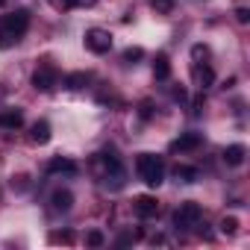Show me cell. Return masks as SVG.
Segmentation results:
<instances>
[{
  "label": "cell",
  "instance_id": "7c38bea8",
  "mask_svg": "<svg viewBox=\"0 0 250 250\" xmlns=\"http://www.w3.org/2000/svg\"><path fill=\"white\" fill-rule=\"evenodd\" d=\"M80 168H77V162H71V159H50L47 162V174H68V177H74Z\"/></svg>",
  "mask_w": 250,
  "mask_h": 250
},
{
  "label": "cell",
  "instance_id": "6da1fadb",
  "mask_svg": "<svg viewBox=\"0 0 250 250\" xmlns=\"http://www.w3.org/2000/svg\"><path fill=\"white\" fill-rule=\"evenodd\" d=\"M27 27H30V12L27 9H18V12L3 15V18H0V47L6 50V47L18 44L21 36L27 33Z\"/></svg>",
  "mask_w": 250,
  "mask_h": 250
},
{
  "label": "cell",
  "instance_id": "5b68a950",
  "mask_svg": "<svg viewBox=\"0 0 250 250\" xmlns=\"http://www.w3.org/2000/svg\"><path fill=\"white\" fill-rule=\"evenodd\" d=\"M83 42H85V47H88L91 53H97V56H103V53L112 50V33H109V30H100V27L85 30Z\"/></svg>",
  "mask_w": 250,
  "mask_h": 250
},
{
  "label": "cell",
  "instance_id": "3957f363",
  "mask_svg": "<svg viewBox=\"0 0 250 250\" xmlns=\"http://www.w3.org/2000/svg\"><path fill=\"white\" fill-rule=\"evenodd\" d=\"M97 162L103 165V183H106V186H112V188H121V186H124V180H127V171H124L121 159H118L115 153H100V156H97Z\"/></svg>",
  "mask_w": 250,
  "mask_h": 250
},
{
  "label": "cell",
  "instance_id": "5bb4252c",
  "mask_svg": "<svg viewBox=\"0 0 250 250\" xmlns=\"http://www.w3.org/2000/svg\"><path fill=\"white\" fill-rule=\"evenodd\" d=\"M50 203H53V209H56V212H68V209L74 206V194H71L68 188H59V191H53Z\"/></svg>",
  "mask_w": 250,
  "mask_h": 250
},
{
  "label": "cell",
  "instance_id": "d4e9b609",
  "mask_svg": "<svg viewBox=\"0 0 250 250\" xmlns=\"http://www.w3.org/2000/svg\"><path fill=\"white\" fill-rule=\"evenodd\" d=\"M6 3H9V0H0V9H3V6H6Z\"/></svg>",
  "mask_w": 250,
  "mask_h": 250
},
{
  "label": "cell",
  "instance_id": "8fae6325",
  "mask_svg": "<svg viewBox=\"0 0 250 250\" xmlns=\"http://www.w3.org/2000/svg\"><path fill=\"white\" fill-rule=\"evenodd\" d=\"M194 83H197L200 88H209V85H215V71H212L206 62H203V65L197 62V65H194Z\"/></svg>",
  "mask_w": 250,
  "mask_h": 250
},
{
  "label": "cell",
  "instance_id": "ffe728a7",
  "mask_svg": "<svg viewBox=\"0 0 250 250\" xmlns=\"http://www.w3.org/2000/svg\"><path fill=\"white\" fill-rule=\"evenodd\" d=\"M103 241H106V238H103V232H100V229H91V232L85 235V244H88V247H100Z\"/></svg>",
  "mask_w": 250,
  "mask_h": 250
},
{
  "label": "cell",
  "instance_id": "e0dca14e",
  "mask_svg": "<svg viewBox=\"0 0 250 250\" xmlns=\"http://www.w3.org/2000/svg\"><path fill=\"white\" fill-rule=\"evenodd\" d=\"M174 177H177L180 183H197V180H200V171H197V168H188V165H177V168H174Z\"/></svg>",
  "mask_w": 250,
  "mask_h": 250
},
{
  "label": "cell",
  "instance_id": "9c48e42d",
  "mask_svg": "<svg viewBox=\"0 0 250 250\" xmlns=\"http://www.w3.org/2000/svg\"><path fill=\"white\" fill-rule=\"evenodd\" d=\"M30 142L33 145H47L50 142V124L47 121H36L30 127Z\"/></svg>",
  "mask_w": 250,
  "mask_h": 250
},
{
  "label": "cell",
  "instance_id": "4fadbf2b",
  "mask_svg": "<svg viewBox=\"0 0 250 250\" xmlns=\"http://www.w3.org/2000/svg\"><path fill=\"white\" fill-rule=\"evenodd\" d=\"M24 124V115H21V109H9V112H3L0 115V130H18Z\"/></svg>",
  "mask_w": 250,
  "mask_h": 250
},
{
  "label": "cell",
  "instance_id": "ba28073f",
  "mask_svg": "<svg viewBox=\"0 0 250 250\" xmlns=\"http://www.w3.org/2000/svg\"><path fill=\"white\" fill-rule=\"evenodd\" d=\"M200 133H186V136H180L177 142H171V150L174 153H188V150H197L200 147Z\"/></svg>",
  "mask_w": 250,
  "mask_h": 250
},
{
  "label": "cell",
  "instance_id": "52a82bcc",
  "mask_svg": "<svg viewBox=\"0 0 250 250\" xmlns=\"http://www.w3.org/2000/svg\"><path fill=\"white\" fill-rule=\"evenodd\" d=\"M133 212H136L142 221L156 218V215H159V200H156V197H150V194H142V197H136V200H133Z\"/></svg>",
  "mask_w": 250,
  "mask_h": 250
},
{
  "label": "cell",
  "instance_id": "44dd1931",
  "mask_svg": "<svg viewBox=\"0 0 250 250\" xmlns=\"http://www.w3.org/2000/svg\"><path fill=\"white\" fill-rule=\"evenodd\" d=\"M235 229H238V221H235V218H224V221H221V232H227V235H232Z\"/></svg>",
  "mask_w": 250,
  "mask_h": 250
},
{
  "label": "cell",
  "instance_id": "277c9868",
  "mask_svg": "<svg viewBox=\"0 0 250 250\" xmlns=\"http://www.w3.org/2000/svg\"><path fill=\"white\" fill-rule=\"evenodd\" d=\"M200 221H203V209L194 200L180 203V209L174 212V227L177 229H194V227H200Z\"/></svg>",
  "mask_w": 250,
  "mask_h": 250
},
{
  "label": "cell",
  "instance_id": "8992f818",
  "mask_svg": "<svg viewBox=\"0 0 250 250\" xmlns=\"http://www.w3.org/2000/svg\"><path fill=\"white\" fill-rule=\"evenodd\" d=\"M56 83H59V71H56L53 65H42V68H36V74H33V85H36L39 91H50V88H56Z\"/></svg>",
  "mask_w": 250,
  "mask_h": 250
},
{
  "label": "cell",
  "instance_id": "7402d4cb",
  "mask_svg": "<svg viewBox=\"0 0 250 250\" xmlns=\"http://www.w3.org/2000/svg\"><path fill=\"white\" fill-rule=\"evenodd\" d=\"M191 56L200 62V59H206V56H209V47H206V44H194V47H191Z\"/></svg>",
  "mask_w": 250,
  "mask_h": 250
},
{
  "label": "cell",
  "instance_id": "7a4b0ae2",
  "mask_svg": "<svg viewBox=\"0 0 250 250\" xmlns=\"http://www.w3.org/2000/svg\"><path fill=\"white\" fill-rule=\"evenodd\" d=\"M136 171H139L142 183L150 186V188H159V186L165 183V162H162L156 153H142V156L136 159Z\"/></svg>",
  "mask_w": 250,
  "mask_h": 250
},
{
  "label": "cell",
  "instance_id": "603a6c76",
  "mask_svg": "<svg viewBox=\"0 0 250 250\" xmlns=\"http://www.w3.org/2000/svg\"><path fill=\"white\" fill-rule=\"evenodd\" d=\"M50 241H56V244H59V241H62V244H71V241H74V235L65 229V232H53V235H50Z\"/></svg>",
  "mask_w": 250,
  "mask_h": 250
},
{
  "label": "cell",
  "instance_id": "cb8c5ba5",
  "mask_svg": "<svg viewBox=\"0 0 250 250\" xmlns=\"http://www.w3.org/2000/svg\"><path fill=\"white\" fill-rule=\"evenodd\" d=\"M235 18H238V24H247V21H250V12L241 6V9H235Z\"/></svg>",
  "mask_w": 250,
  "mask_h": 250
},
{
  "label": "cell",
  "instance_id": "ac0fdd59",
  "mask_svg": "<svg viewBox=\"0 0 250 250\" xmlns=\"http://www.w3.org/2000/svg\"><path fill=\"white\" fill-rule=\"evenodd\" d=\"M150 6H153L159 15H171V12H174V0H150Z\"/></svg>",
  "mask_w": 250,
  "mask_h": 250
},
{
  "label": "cell",
  "instance_id": "30bf717a",
  "mask_svg": "<svg viewBox=\"0 0 250 250\" xmlns=\"http://www.w3.org/2000/svg\"><path fill=\"white\" fill-rule=\"evenodd\" d=\"M244 156H247V147H244V145H229V147L224 150V162H227L229 168L244 165Z\"/></svg>",
  "mask_w": 250,
  "mask_h": 250
},
{
  "label": "cell",
  "instance_id": "d6986e66",
  "mask_svg": "<svg viewBox=\"0 0 250 250\" xmlns=\"http://www.w3.org/2000/svg\"><path fill=\"white\" fill-rule=\"evenodd\" d=\"M142 56H145L142 47H127V50H124V62H127V65H136Z\"/></svg>",
  "mask_w": 250,
  "mask_h": 250
},
{
  "label": "cell",
  "instance_id": "2e32d148",
  "mask_svg": "<svg viewBox=\"0 0 250 250\" xmlns=\"http://www.w3.org/2000/svg\"><path fill=\"white\" fill-rule=\"evenodd\" d=\"M153 77H156V80H162V83L171 77V62H168V56H165V53H159V56H156V62H153Z\"/></svg>",
  "mask_w": 250,
  "mask_h": 250
},
{
  "label": "cell",
  "instance_id": "9a60e30c",
  "mask_svg": "<svg viewBox=\"0 0 250 250\" xmlns=\"http://www.w3.org/2000/svg\"><path fill=\"white\" fill-rule=\"evenodd\" d=\"M88 80H91V74H85V71H74V74H68L62 83H65V88L77 91V88H85V85H88Z\"/></svg>",
  "mask_w": 250,
  "mask_h": 250
}]
</instances>
